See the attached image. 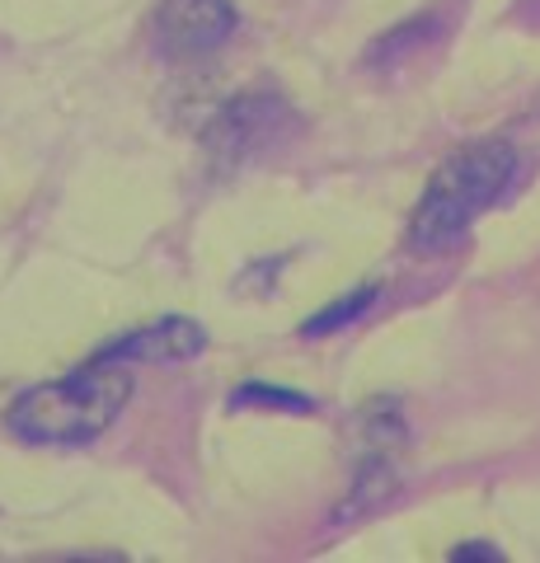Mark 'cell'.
Masks as SVG:
<instances>
[{
  "label": "cell",
  "mask_w": 540,
  "mask_h": 563,
  "mask_svg": "<svg viewBox=\"0 0 540 563\" xmlns=\"http://www.w3.org/2000/svg\"><path fill=\"white\" fill-rule=\"evenodd\" d=\"M517 179V151L508 141H470L456 155H447L442 169L428 179L423 198L409 221V250L414 254H442L451 250L484 211H489Z\"/></svg>",
  "instance_id": "obj_1"
},
{
  "label": "cell",
  "mask_w": 540,
  "mask_h": 563,
  "mask_svg": "<svg viewBox=\"0 0 540 563\" xmlns=\"http://www.w3.org/2000/svg\"><path fill=\"white\" fill-rule=\"evenodd\" d=\"M132 395V376L113 362H90L80 372L33 385L5 409V428L33 446H85L113 428Z\"/></svg>",
  "instance_id": "obj_2"
},
{
  "label": "cell",
  "mask_w": 540,
  "mask_h": 563,
  "mask_svg": "<svg viewBox=\"0 0 540 563\" xmlns=\"http://www.w3.org/2000/svg\"><path fill=\"white\" fill-rule=\"evenodd\" d=\"M291 109L273 90H245L235 95L207 128V151L217 169H240L254 155H264L277 136L291 128Z\"/></svg>",
  "instance_id": "obj_3"
},
{
  "label": "cell",
  "mask_w": 540,
  "mask_h": 563,
  "mask_svg": "<svg viewBox=\"0 0 540 563\" xmlns=\"http://www.w3.org/2000/svg\"><path fill=\"white\" fill-rule=\"evenodd\" d=\"M357 470H353V493L343 503V521L367 512V507L386 503L395 484H399V451H405V413L395 399H376L372 409H362V428H357Z\"/></svg>",
  "instance_id": "obj_4"
},
{
  "label": "cell",
  "mask_w": 540,
  "mask_h": 563,
  "mask_svg": "<svg viewBox=\"0 0 540 563\" xmlns=\"http://www.w3.org/2000/svg\"><path fill=\"white\" fill-rule=\"evenodd\" d=\"M235 0H161L151 14V43L165 57H202L235 33Z\"/></svg>",
  "instance_id": "obj_5"
},
{
  "label": "cell",
  "mask_w": 540,
  "mask_h": 563,
  "mask_svg": "<svg viewBox=\"0 0 540 563\" xmlns=\"http://www.w3.org/2000/svg\"><path fill=\"white\" fill-rule=\"evenodd\" d=\"M202 347H207V333L198 320L165 314V320L132 329L123 339H113L109 347H99L95 362H113V366H123V362H194Z\"/></svg>",
  "instance_id": "obj_6"
},
{
  "label": "cell",
  "mask_w": 540,
  "mask_h": 563,
  "mask_svg": "<svg viewBox=\"0 0 540 563\" xmlns=\"http://www.w3.org/2000/svg\"><path fill=\"white\" fill-rule=\"evenodd\" d=\"M376 296H381V287L372 282V287H357V291H348L343 301H334V306H324L320 314H310V320L301 324V339H324V333H339V329H348L353 320H362L372 306H376Z\"/></svg>",
  "instance_id": "obj_7"
},
{
  "label": "cell",
  "mask_w": 540,
  "mask_h": 563,
  "mask_svg": "<svg viewBox=\"0 0 540 563\" xmlns=\"http://www.w3.org/2000/svg\"><path fill=\"white\" fill-rule=\"evenodd\" d=\"M231 409H287V413H310L316 409V399H306L301 390H283V385H235L231 395Z\"/></svg>",
  "instance_id": "obj_8"
},
{
  "label": "cell",
  "mask_w": 540,
  "mask_h": 563,
  "mask_svg": "<svg viewBox=\"0 0 540 563\" xmlns=\"http://www.w3.org/2000/svg\"><path fill=\"white\" fill-rule=\"evenodd\" d=\"M423 33H432V24H428V20H414L409 29L386 33V38H381V43L372 47V66H386V62H395V57H405V52H414Z\"/></svg>",
  "instance_id": "obj_9"
},
{
  "label": "cell",
  "mask_w": 540,
  "mask_h": 563,
  "mask_svg": "<svg viewBox=\"0 0 540 563\" xmlns=\"http://www.w3.org/2000/svg\"><path fill=\"white\" fill-rule=\"evenodd\" d=\"M498 559V550H489V544H465V550H456V554H451V559Z\"/></svg>",
  "instance_id": "obj_10"
}]
</instances>
